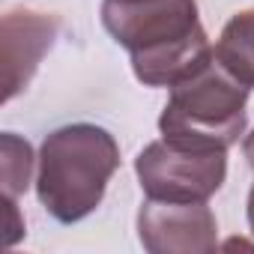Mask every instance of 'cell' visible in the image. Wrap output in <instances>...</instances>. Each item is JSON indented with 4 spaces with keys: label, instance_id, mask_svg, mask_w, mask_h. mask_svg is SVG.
Returning a JSON list of instances; mask_svg holds the SVG:
<instances>
[{
    "label": "cell",
    "instance_id": "obj_1",
    "mask_svg": "<svg viewBox=\"0 0 254 254\" xmlns=\"http://www.w3.org/2000/svg\"><path fill=\"white\" fill-rule=\"evenodd\" d=\"M102 24L147 87H177L215 57L194 0H102Z\"/></svg>",
    "mask_w": 254,
    "mask_h": 254
},
{
    "label": "cell",
    "instance_id": "obj_2",
    "mask_svg": "<svg viewBox=\"0 0 254 254\" xmlns=\"http://www.w3.org/2000/svg\"><path fill=\"white\" fill-rule=\"evenodd\" d=\"M117 168L120 147L108 129L93 123L60 126L39 147L36 197L51 218L75 224L102 203Z\"/></svg>",
    "mask_w": 254,
    "mask_h": 254
},
{
    "label": "cell",
    "instance_id": "obj_3",
    "mask_svg": "<svg viewBox=\"0 0 254 254\" xmlns=\"http://www.w3.org/2000/svg\"><path fill=\"white\" fill-rule=\"evenodd\" d=\"M248 93L251 87L212 57L200 72L171 87V99L159 117L162 141L180 150L227 153L245 135Z\"/></svg>",
    "mask_w": 254,
    "mask_h": 254
},
{
    "label": "cell",
    "instance_id": "obj_4",
    "mask_svg": "<svg viewBox=\"0 0 254 254\" xmlns=\"http://www.w3.org/2000/svg\"><path fill=\"white\" fill-rule=\"evenodd\" d=\"M135 174L150 200L203 203L227 177V153L180 150L168 141H153L135 159Z\"/></svg>",
    "mask_w": 254,
    "mask_h": 254
},
{
    "label": "cell",
    "instance_id": "obj_5",
    "mask_svg": "<svg viewBox=\"0 0 254 254\" xmlns=\"http://www.w3.org/2000/svg\"><path fill=\"white\" fill-rule=\"evenodd\" d=\"M138 236L150 254H212L218 248V221L203 203L144 200Z\"/></svg>",
    "mask_w": 254,
    "mask_h": 254
},
{
    "label": "cell",
    "instance_id": "obj_6",
    "mask_svg": "<svg viewBox=\"0 0 254 254\" xmlns=\"http://www.w3.org/2000/svg\"><path fill=\"white\" fill-rule=\"evenodd\" d=\"M57 36V18L33 9H12L0 18L3 48V102H12L33 81L42 57Z\"/></svg>",
    "mask_w": 254,
    "mask_h": 254
},
{
    "label": "cell",
    "instance_id": "obj_7",
    "mask_svg": "<svg viewBox=\"0 0 254 254\" xmlns=\"http://www.w3.org/2000/svg\"><path fill=\"white\" fill-rule=\"evenodd\" d=\"M215 60L242 84L254 87V9L236 12L215 42Z\"/></svg>",
    "mask_w": 254,
    "mask_h": 254
},
{
    "label": "cell",
    "instance_id": "obj_8",
    "mask_svg": "<svg viewBox=\"0 0 254 254\" xmlns=\"http://www.w3.org/2000/svg\"><path fill=\"white\" fill-rule=\"evenodd\" d=\"M33 147L18 138L15 132L0 135V180H3V197H15L27 191L33 177Z\"/></svg>",
    "mask_w": 254,
    "mask_h": 254
},
{
    "label": "cell",
    "instance_id": "obj_9",
    "mask_svg": "<svg viewBox=\"0 0 254 254\" xmlns=\"http://www.w3.org/2000/svg\"><path fill=\"white\" fill-rule=\"evenodd\" d=\"M3 206H6V245H15L24 233V221L18 215V206H15V197H3Z\"/></svg>",
    "mask_w": 254,
    "mask_h": 254
},
{
    "label": "cell",
    "instance_id": "obj_10",
    "mask_svg": "<svg viewBox=\"0 0 254 254\" xmlns=\"http://www.w3.org/2000/svg\"><path fill=\"white\" fill-rule=\"evenodd\" d=\"M242 150H245V159L251 162V168H254V132L245 138V144H242Z\"/></svg>",
    "mask_w": 254,
    "mask_h": 254
},
{
    "label": "cell",
    "instance_id": "obj_11",
    "mask_svg": "<svg viewBox=\"0 0 254 254\" xmlns=\"http://www.w3.org/2000/svg\"><path fill=\"white\" fill-rule=\"evenodd\" d=\"M248 227H251V233H254V186H251V191H248Z\"/></svg>",
    "mask_w": 254,
    "mask_h": 254
}]
</instances>
